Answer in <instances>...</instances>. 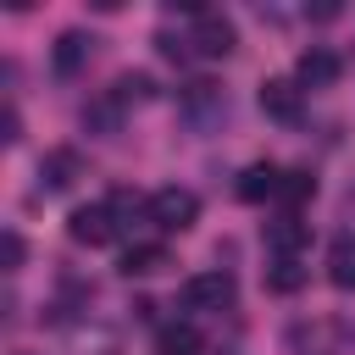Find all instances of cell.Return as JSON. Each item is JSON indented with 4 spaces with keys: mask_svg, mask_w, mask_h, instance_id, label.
Masks as SVG:
<instances>
[{
    "mask_svg": "<svg viewBox=\"0 0 355 355\" xmlns=\"http://www.w3.org/2000/svg\"><path fill=\"white\" fill-rule=\"evenodd\" d=\"M144 216L161 227V233H189L194 222H200V194L194 189H155L150 200H144Z\"/></svg>",
    "mask_w": 355,
    "mask_h": 355,
    "instance_id": "6da1fadb",
    "label": "cell"
},
{
    "mask_svg": "<svg viewBox=\"0 0 355 355\" xmlns=\"http://www.w3.org/2000/svg\"><path fill=\"white\" fill-rule=\"evenodd\" d=\"M122 227H116V211L105 205V200H94V205H78L72 216H67V239L72 244H89V250H100V244H111Z\"/></svg>",
    "mask_w": 355,
    "mask_h": 355,
    "instance_id": "7a4b0ae2",
    "label": "cell"
},
{
    "mask_svg": "<svg viewBox=\"0 0 355 355\" xmlns=\"http://www.w3.org/2000/svg\"><path fill=\"white\" fill-rule=\"evenodd\" d=\"M233 294H239V283H233V272H194L189 283H183V305L189 311H222V305H233Z\"/></svg>",
    "mask_w": 355,
    "mask_h": 355,
    "instance_id": "3957f363",
    "label": "cell"
},
{
    "mask_svg": "<svg viewBox=\"0 0 355 355\" xmlns=\"http://www.w3.org/2000/svg\"><path fill=\"white\" fill-rule=\"evenodd\" d=\"M233 44H239V28L222 11H200L194 17V50L200 55H233Z\"/></svg>",
    "mask_w": 355,
    "mask_h": 355,
    "instance_id": "277c9868",
    "label": "cell"
},
{
    "mask_svg": "<svg viewBox=\"0 0 355 355\" xmlns=\"http://www.w3.org/2000/svg\"><path fill=\"white\" fill-rule=\"evenodd\" d=\"M78 178H83V155H78V150H50V155L39 161V189H44V194L72 189Z\"/></svg>",
    "mask_w": 355,
    "mask_h": 355,
    "instance_id": "5b68a950",
    "label": "cell"
},
{
    "mask_svg": "<svg viewBox=\"0 0 355 355\" xmlns=\"http://www.w3.org/2000/svg\"><path fill=\"white\" fill-rule=\"evenodd\" d=\"M338 72H344V61H338L333 50H322V44H311V50L294 61V78H300L305 89H327V83H338Z\"/></svg>",
    "mask_w": 355,
    "mask_h": 355,
    "instance_id": "8992f818",
    "label": "cell"
},
{
    "mask_svg": "<svg viewBox=\"0 0 355 355\" xmlns=\"http://www.w3.org/2000/svg\"><path fill=\"white\" fill-rule=\"evenodd\" d=\"M261 111L277 116V122H300V111H305L300 83H288V78H266V83H261Z\"/></svg>",
    "mask_w": 355,
    "mask_h": 355,
    "instance_id": "52a82bcc",
    "label": "cell"
},
{
    "mask_svg": "<svg viewBox=\"0 0 355 355\" xmlns=\"http://www.w3.org/2000/svg\"><path fill=\"white\" fill-rule=\"evenodd\" d=\"M89 55H94V33H83V28H67V33L55 39V72H61V78L83 72V67H89Z\"/></svg>",
    "mask_w": 355,
    "mask_h": 355,
    "instance_id": "ba28073f",
    "label": "cell"
},
{
    "mask_svg": "<svg viewBox=\"0 0 355 355\" xmlns=\"http://www.w3.org/2000/svg\"><path fill=\"white\" fill-rule=\"evenodd\" d=\"M277 183H283V172H277L272 161H255V166H244V172H239V200H244V205L277 200Z\"/></svg>",
    "mask_w": 355,
    "mask_h": 355,
    "instance_id": "9c48e42d",
    "label": "cell"
},
{
    "mask_svg": "<svg viewBox=\"0 0 355 355\" xmlns=\"http://www.w3.org/2000/svg\"><path fill=\"white\" fill-rule=\"evenodd\" d=\"M311 239V227L288 211V216H277V222H266V250L277 255V261H288V255H300V244Z\"/></svg>",
    "mask_w": 355,
    "mask_h": 355,
    "instance_id": "30bf717a",
    "label": "cell"
},
{
    "mask_svg": "<svg viewBox=\"0 0 355 355\" xmlns=\"http://www.w3.org/2000/svg\"><path fill=\"white\" fill-rule=\"evenodd\" d=\"M166 266V244H128L122 250V277H155Z\"/></svg>",
    "mask_w": 355,
    "mask_h": 355,
    "instance_id": "8fae6325",
    "label": "cell"
},
{
    "mask_svg": "<svg viewBox=\"0 0 355 355\" xmlns=\"http://www.w3.org/2000/svg\"><path fill=\"white\" fill-rule=\"evenodd\" d=\"M200 344H205V338H200V327H194V322H166V327H161V338H155V349H161V355H200Z\"/></svg>",
    "mask_w": 355,
    "mask_h": 355,
    "instance_id": "7c38bea8",
    "label": "cell"
},
{
    "mask_svg": "<svg viewBox=\"0 0 355 355\" xmlns=\"http://www.w3.org/2000/svg\"><path fill=\"white\" fill-rule=\"evenodd\" d=\"M305 277H311V266H300V255H288V261H272V266H266V288H272V294H300V288H305Z\"/></svg>",
    "mask_w": 355,
    "mask_h": 355,
    "instance_id": "4fadbf2b",
    "label": "cell"
},
{
    "mask_svg": "<svg viewBox=\"0 0 355 355\" xmlns=\"http://www.w3.org/2000/svg\"><path fill=\"white\" fill-rule=\"evenodd\" d=\"M327 277H333L338 288H355V239H349V233L327 244Z\"/></svg>",
    "mask_w": 355,
    "mask_h": 355,
    "instance_id": "5bb4252c",
    "label": "cell"
},
{
    "mask_svg": "<svg viewBox=\"0 0 355 355\" xmlns=\"http://www.w3.org/2000/svg\"><path fill=\"white\" fill-rule=\"evenodd\" d=\"M150 94H155L150 72H122V78L111 83V100H116V105H144Z\"/></svg>",
    "mask_w": 355,
    "mask_h": 355,
    "instance_id": "9a60e30c",
    "label": "cell"
},
{
    "mask_svg": "<svg viewBox=\"0 0 355 355\" xmlns=\"http://www.w3.org/2000/svg\"><path fill=\"white\" fill-rule=\"evenodd\" d=\"M311 194H316V178H311V172H300V166L283 172V183H277V200H283V205H305Z\"/></svg>",
    "mask_w": 355,
    "mask_h": 355,
    "instance_id": "2e32d148",
    "label": "cell"
},
{
    "mask_svg": "<svg viewBox=\"0 0 355 355\" xmlns=\"http://www.w3.org/2000/svg\"><path fill=\"white\" fill-rule=\"evenodd\" d=\"M183 105H189V111H222V89L200 78V83H189V89H183Z\"/></svg>",
    "mask_w": 355,
    "mask_h": 355,
    "instance_id": "e0dca14e",
    "label": "cell"
},
{
    "mask_svg": "<svg viewBox=\"0 0 355 355\" xmlns=\"http://www.w3.org/2000/svg\"><path fill=\"white\" fill-rule=\"evenodd\" d=\"M116 116H122V105L105 94V100H94V105L83 111V128H100V133H111V128H116Z\"/></svg>",
    "mask_w": 355,
    "mask_h": 355,
    "instance_id": "ac0fdd59",
    "label": "cell"
},
{
    "mask_svg": "<svg viewBox=\"0 0 355 355\" xmlns=\"http://www.w3.org/2000/svg\"><path fill=\"white\" fill-rule=\"evenodd\" d=\"M22 255H28L22 233H17V227H6V239H0V261H6V272H17V266H22Z\"/></svg>",
    "mask_w": 355,
    "mask_h": 355,
    "instance_id": "d6986e66",
    "label": "cell"
},
{
    "mask_svg": "<svg viewBox=\"0 0 355 355\" xmlns=\"http://www.w3.org/2000/svg\"><path fill=\"white\" fill-rule=\"evenodd\" d=\"M155 50H161L166 61H189V50H194V39H172V33H155Z\"/></svg>",
    "mask_w": 355,
    "mask_h": 355,
    "instance_id": "ffe728a7",
    "label": "cell"
},
{
    "mask_svg": "<svg viewBox=\"0 0 355 355\" xmlns=\"http://www.w3.org/2000/svg\"><path fill=\"white\" fill-rule=\"evenodd\" d=\"M6 144H17L22 139V116H17V105H6V133H0Z\"/></svg>",
    "mask_w": 355,
    "mask_h": 355,
    "instance_id": "44dd1931",
    "label": "cell"
},
{
    "mask_svg": "<svg viewBox=\"0 0 355 355\" xmlns=\"http://www.w3.org/2000/svg\"><path fill=\"white\" fill-rule=\"evenodd\" d=\"M305 17H311V22H333V17H338V6H333V0H327V6H311V11H305Z\"/></svg>",
    "mask_w": 355,
    "mask_h": 355,
    "instance_id": "7402d4cb",
    "label": "cell"
}]
</instances>
